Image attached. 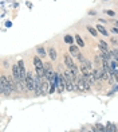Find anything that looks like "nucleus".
<instances>
[{
    "mask_svg": "<svg viewBox=\"0 0 118 132\" xmlns=\"http://www.w3.org/2000/svg\"><path fill=\"white\" fill-rule=\"evenodd\" d=\"M64 65L67 66V69H70V70L73 71L74 76L78 74V68H76V65L74 63L71 55H68V54H67V55H64Z\"/></svg>",
    "mask_w": 118,
    "mask_h": 132,
    "instance_id": "f257e3e1",
    "label": "nucleus"
},
{
    "mask_svg": "<svg viewBox=\"0 0 118 132\" xmlns=\"http://www.w3.org/2000/svg\"><path fill=\"white\" fill-rule=\"evenodd\" d=\"M26 89L30 92L35 90V77L32 76L31 71H27V76H26Z\"/></svg>",
    "mask_w": 118,
    "mask_h": 132,
    "instance_id": "f03ea898",
    "label": "nucleus"
},
{
    "mask_svg": "<svg viewBox=\"0 0 118 132\" xmlns=\"http://www.w3.org/2000/svg\"><path fill=\"white\" fill-rule=\"evenodd\" d=\"M44 71H46V78L48 80V82H52L55 78V74L52 71V68L50 63H44Z\"/></svg>",
    "mask_w": 118,
    "mask_h": 132,
    "instance_id": "7ed1b4c3",
    "label": "nucleus"
},
{
    "mask_svg": "<svg viewBox=\"0 0 118 132\" xmlns=\"http://www.w3.org/2000/svg\"><path fill=\"white\" fill-rule=\"evenodd\" d=\"M34 66H35V69H43L44 68V63L42 62V59H40L39 55L34 57Z\"/></svg>",
    "mask_w": 118,
    "mask_h": 132,
    "instance_id": "20e7f679",
    "label": "nucleus"
},
{
    "mask_svg": "<svg viewBox=\"0 0 118 132\" xmlns=\"http://www.w3.org/2000/svg\"><path fill=\"white\" fill-rule=\"evenodd\" d=\"M12 74H14V80H20V69L19 65H14L12 66Z\"/></svg>",
    "mask_w": 118,
    "mask_h": 132,
    "instance_id": "39448f33",
    "label": "nucleus"
},
{
    "mask_svg": "<svg viewBox=\"0 0 118 132\" xmlns=\"http://www.w3.org/2000/svg\"><path fill=\"white\" fill-rule=\"evenodd\" d=\"M70 54H71V55H74V57H76V58H78L79 55H81V51H79V49H78V47H76V46H74V45H71V46H70Z\"/></svg>",
    "mask_w": 118,
    "mask_h": 132,
    "instance_id": "423d86ee",
    "label": "nucleus"
},
{
    "mask_svg": "<svg viewBox=\"0 0 118 132\" xmlns=\"http://www.w3.org/2000/svg\"><path fill=\"white\" fill-rule=\"evenodd\" d=\"M99 49L102 53H109V46L105 40H99Z\"/></svg>",
    "mask_w": 118,
    "mask_h": 132,
    "instance_id": "0eeeda50",
    "label": "nucleus"
},
{
    "mask_svg": "<svg viewBox=\"0 0 118 132\" xmlns=\"http://www.w3.org/2000/svg\"><path fill=\"white\" fill-rule=\"evenodd\" d=\"M97 30H98V32H101L102 35H105V37H107V35H109L107 30H106L102 24H98V26H97Z\"/></svg>",
    "mask_w": 118,
    "mask_h": 132,
    "instance_id": "6e6552de",
    "label": "nucleus"
},
{
    "mask_svg": "<svg viewBox=\"0 0 118 132\" xmlns=\"http://www.w3.org/2000/svg\"><path fill=\"white\" fill-rule=\"evenodd\" d=\"M48 57L54 61V59H56V50L54 49V47H50L48 49Z\"/></svg>",
    "mask_w": 118,
    "mask_h": 132,
    "instance_id": "1a4fd4ad",
    "label": "nucleus"
},
{
    "mask_svg": "<svg viewBox=\"0 0 118 132\" xmlns=\"http://www.w3.org/2000/svg\"><path fill=\"white\" fill-rule=\"evenodd\" d=\"M75 40H76V45H78L79 47H85V42H83V39L81 38V35L76 34L75 35Z\"/></svg>",
    "mask_w": 118,
    "mask_h": 132,
    "instance_id": "9d476101",
    "label": "nucleus"
},
{
    "mask_svg": "<svg viewBox=\"0 0 118 132\" xmlns=\"http://www.w3.org/2000/svg\"><path fill=\"white\" fill-rule=\"evenodd\" d=\"M42 93L46 94V93H50V89H48V82L43 81V85H42Z\"/></svg>",
    "mask_w": 118,
    "mask_h": 132,
    "instance_id": "9b49d317",
    "label": "nucleus"
},
{
    "mask_svg": "<svg viewBox=\"0 0 118 132\" xmlns=\"http://www.w3.org/2000/svg\"><path fill=\"white\" fill-rule=\"evenodd\" d=\"M87 31L90 32L93 37H97V35H98V30L94 28V27H91V26H87Z\"/></svg>",
    "mask_w": 118,
    "mask_h": 132,
    "instance_id": "f8f14e48",
    "label": "nucleus"
},
{
    "mask_svg": "<svg viewBox=\"0 0 118 132\" xmlns=\"http://www.w3.org/2000/svg\"><path fill=\"white\" fill-rule=\"evenodd\" d=\"M36 51H38V54H39V55L42 57V58L46 55V50H44L43 46H38V47H36Z\"/></svg>",
    "mask_w": 118,
    "mask_h": 132,
    "instance_id": "ddd939ff",
    "label": "nucleus"
},
{
    "mask_svg": "<svg viewBox=\"0 0 118 132\" xmlns=\"http://www.w3.org/2000/svg\"><path fill=\"white\" fill-rule=\"evenodd\" d=\"M64 42H66L67 45H73L74 43V38L71 37V35H66V37H64Z\"/></svg>",
    "mask_w": 118,
    "mask_h": 132,
    "instance_id": "4468645a",
    "label": "nucleus"
},
{
    "mask_svg": "<svg viewBox=\"0 0 118 132\" xmlns=\"http://www.w3.org/2000/svg\"><path fill=\"white\" fill-rule=\"evenodd\" d=\"M106 14H107L109 16H114V11H111V10H107V11H105Z\"/></svg>",
    "mask_w": 118,
    "mask_h": 132,
    "instance_id": "2eb2a0df",
    "label": "nucleus"
},
{
    "mask_svg": "<svg viewBox=\"0 0 118 132\" xmlns=\"http://www.w3.org/2000/svg\"><path fill=\"white\" fill-rule=\"evenodd\" d=\"M113 32H114V34H118V28H117V27L113 28Z\"/></svg>",
    "mask_w": 118,
    "mask_h": 132,
    "instance_id": "dca6fc26",
    "label": "nucleus"
},
{
    "mask_svg": "<svg viewBox=\"0 0 118 132\" xmlns=\"http://www.w3.org/2000/svg\"><path fill=\"white\" fill-rule=\"evenodd\" d=\"M81 132H91V131H88V129H86V128H82Z\"/></svg>",
    "mask_w": 118,
    "mask_h": 132,
    "instance_id": "f3484780",
    "label": "nucleus"
},
{
    "mask_svg": "<svg viewBox=\"0 0 118 132\" xmlns=\"http://www.w3.org/2000/svg\"><path fill=\"white\" fill-rule=\"evenodd\" d=\"M115 24H117V27H118V20H117V22H115Z\"/></svg>",
    "mask_w": 118,
    "mask_h": 132,
    "instance_id": "a211bd4d",
    "label": "nucleus"
},
{
    "mask_svg": "<svg viewBox=\"0 0 118 132\" xmlns=\"http://www.w3.org/2000/svg\"><path fill=\"white\" fill-rule=\"evenodd\" d=\"M105 2H106V0H105Z\"/></svg>",
    "mask_w": 118,
    "mask_h": 132,
    "instance_id": "6ab92c4d",
    "label": "nucleus"
}]
</instances>
